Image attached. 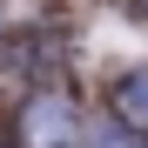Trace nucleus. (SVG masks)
<instances>
[{
    "label": "nucleus",
    "instance_id": "1",
    "mask_svg": "<svg viewBox=\"0 0 148 148\" xmlns=\"http://www.w3.org/2000/svg\"><path fill=\"white\" fill-rule=\"evenodd\" d=\"M81 141V114L67 94H34L20 108V148H74Z\"/></svg>",
    "mask_w": 148,
    "mask_h": 148
},
{
    "label": "nucleus",
    "instance_id": "2",
    "mask_svg": "<svg viewBox=\"0 0 148 148\" xmlns=\"http://www.w3.org/2000/svg\"><path fill=\"white\" fill-rule=\"evenodd\" d=\"M114 114L135 121V128H148V67H135V74L114 81Z\"/></svg>",
    "mask_w": 148,
    "mask_h": 148
}]
</instances>
